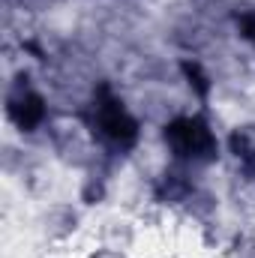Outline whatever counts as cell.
Here are the masks:
<instances>
[{"label": "cell", "instance_id": "cell-4", "mask_svg": "<svg viewBox=\"0 0 255 258\" xmlns=\"http://www.w3.org/2000/svg\"><path fill=\"white\" fill-rule=\"evenodd\" d=\"M81 225V210L72 207V204H51L42 216V228L48 234V240L60 243V240H69Z\"/></svg>", "mask_w": 255, "mask_h": 258}, {"label": "cell", "instance_id": "cell-10", "mask_svg": "<svg viewBox=\"0 0 255 258\" xmlns=\"http://www.w3.org/2000/svg\"><path fill=\"white\" fill-rule=\"evenodd\" d=\"M135 243V231H132V225L126 222H111L108 228H105V249L108 252H126L129 246Z\"/></svg>", "mask_w": 255, "mask_h": 258}, {"label": "cell", "instance_id": "cell-8", "mask_svg": "<svg viewBox=\"0 0 255 258\" xmlns=\"http://www.w3.org/2000/svg\"><path fill=\"white\" fill-rule=\"evenodd\" d=\"M183 207H186L189 216L201 219V222H207V219L216 213V195L207 192V189H201V186H195V189L189 192V198L183 201Z\"/></svg>", "mask_w": 255, "mask_h": 258}, {"label": "cell", "instance_id": "cell-11", "mask_svg": "<svg viewBox=\"0 0 255 258\" xmlns=\"http://www.w3.org/2000/svg\"><path fill=\"white\" fill-rule=\"evenodd\" d=\"M234 27L249 45H255V9H237L234 12Z\"/></svg>", "mask_w": 255, "mask_h": 258}, {"label": "cell", "instance_id": "cell-2", "mask_svg": "<svg viewBox=\"0 0 255 258\" xmlns=\"http://www.w3.org/2000/svg\"><path fill=\"white\" fill-rule=\"evenodd\" d=\"M93 132H99V138L117 150L135 147L138 135H141L138 120L123 108V102L108 87H99L93 93Z\"/></svg>", "mask_w": 255, "mask_h": 258}, {"label": "cell", "instance_id": "cell-1", "mask_svg": "<svg viewBox=\"0 0 255 258\" xmlns=\"http://www.w3.org/2000/svg\"><path fill=\"white\" fill-rule=\"evenodd\" d=\"M162 138L177 162L186 165H210L219 159V138L201 114H180L168 120Z\"/></svg>", "mask_w": 255, "mask_h": 258}, {"label": "cell", "instance_id": "cell-5", "mask_svg": "<svg viewBox=\"0 0 255 258\" xmlns=\"http://www.w3.org/2000/svg\"><path fill=\"white\" fill-rule=\"evenodd\" d=\"M192 189H195V183L186 177V171L168 168V171L153 183V198H156L159 204H180V207H183V201L189 198Z\"/></svg>", "mask_w": 255, "mask_h": 258}, {"label": "cell", "instance_id": "cell-7", "mask_svg": "<svg viewBox=\"0 0 255 258\" xmlns=\"http://www.w3.org/2000/svg\"><path fill=\"white\" fill-rule=\"evenodd\" d=\"M228 150L234 153V159L243 165L246 174H255V126L252 123L231 129V135H228Z\"/></svg>", "mask_w": 255, "mask_h": 258}, {"label": "cell", "instance_id": "cell-3", "mask_svg": "<svg viewBox=\"0 0 255 258\" xmlns=\"http://www.w3.org/2000/svg\"><path fill=\"white\" fill-rule=\"evenodd\" d=\"M6 117L21 132H36L48 120V102L39 90L27 84V72H18L6 90Z\"/></svg>", "mask_w": 255, "mask_h": 258}, {"label": "cell", "instance_id": "cell-9", "mask_svg": "<svg viewBox=\"0 0 255 258\" xmlns=\"http://www.w3.org/2000/svg\"><path fill=\"white\" fill-rule=\"evenodd\" d=\"M108 198V180L102 174H87L81 180V189H78V201L84 207H99L102 201Z\"/></svg>", "mask_w": 255, "mask_h": 258}, {"label": "cell", "instance_id": "cell-6", "mask_svg": "<svg viewBox=\"0 0 255 258\" xmlns=\"http://www.w3.org/2000/svg\"><path fill=\"white\" fill-rule=\"evenodd\" d=\"M177 66H180L183 81L189 84L192 96H195L201 105H207V102H210V93H213V78H210V72L204 69V63L195 60V57H183Z\"/></svg>", "mask_w": 255, "mask_h": 258}]
</instances>
